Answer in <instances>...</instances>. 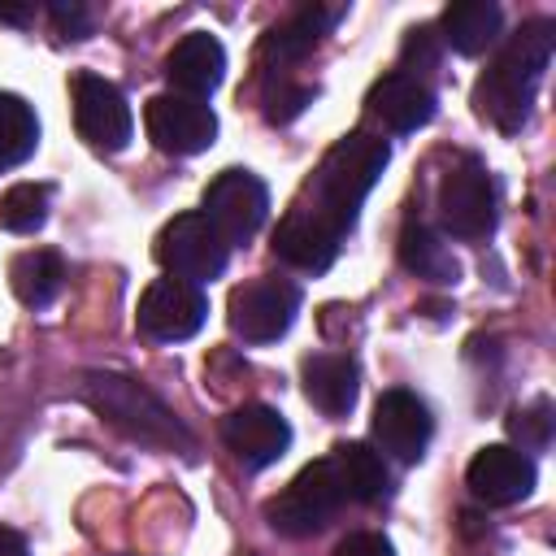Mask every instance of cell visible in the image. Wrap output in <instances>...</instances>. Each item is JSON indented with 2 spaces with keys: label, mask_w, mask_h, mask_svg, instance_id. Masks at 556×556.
I'll use <instances>...</instances> for the list:
<instances>
[{
  "label": "cell",
  "mask_w": 556,
  "mask_h": 556,
  "mask_svg": "<svg viewBox=\"0 0 556 556\" xmlns=\"http://www.w3.org/2000/svg\"><path fill=\"white\" fill-rule=\"evenodd\" d=\"M552 22L547 17H534L526 22L517 35H508V43L500 48V56L482 70V78L473 83V104L478 113L504 130V135H517L530 117V104H534V87L552 61Z\"/></svg>",
  "instance_id": "obj_1"
},
{
  "label": "cell",
  "mask_w": 556,
  "mask_h": 556,
  "mask_svg": "<svg viewBox=\"0 0 556 556\" xmlns=\"http://www.w3.org/2000/svg\"><path fill=\"white\" fill-rule=\"evenodd\" d=\"M387 161H391L387 139H378L369 130H352L321 156V165L308 182V204H300V208L313 213L317 222H326L334 235H348L356 226L365 195L374 191L378 174L387 169Z\"/></svg>",
  "instance_id": "obj_2"
},
{
  "label": "cell",
  "mask_w": 556,
  "mask_h": 556,
  "mask_svg": "<svg viewBox=\"0 0 556 556\" xmlns=\"http://www.w3.org/2000/svg\"><path fill=\"white\" fill-rule=\"evenodd\" d=\"M78 395L100 413V421H109L130 443L161 447V452L191 447V430L174 417V408L156 391H148L143 382H135L126 374H87L78 382Z\"/></svg>",
  "instance_id": "obj_3"
},
{
  "label": "cell",
  "mask_w": 556,
  "mask_h": 556,
  "mask_svg": "<svg viewBox=\"0 0 556 556\" xmlns=\"http://www.w3.org/2000/svg\"><path fill=\"white\" fill-rule=\"evenodd\" d=\"M348 504V486L339 478L334 456H321L313 465H304L269 504H265V521L287 534V539H308L317 534L339 508Z\"/></svg>",
  "instance_id": "obj_4"
},
{
  "label": "cell",
  "mask_w": 556,
  "mask_h": 556,
  "mask_svg": "<svg viewBox=\"0 0 556 556\" xmlns=\"http://www.w3.org/2000/svg\"><path fill=\"white\" fill-rule=\"evenodd\" d=\"M500 200L491 169L478 156H460L443 178H439V222L452 239H486L495 230Z\"/></svg>",
  "instance_id": "obj_5"
},
{
  "label": "cell",
  "mask_w": 556,
  "mask_h": 556,
  "mask_svg": "<svg viewBox=\"0 0 556 556\" xmlns=\"http://www.w3.org/2000/svg\"><path fill=\"white\" fill-rule=\"evenodd\" d=\"M156 261L169 269V278H182V282H195L200 287V282H213V278L226 274L230 248L208 226L204 213H178L156 235Z\"/></svg>",
  "instance_id": "obj_6"
},
{
  "label": "cell",
  "mask_w": 556,
  "mask_h": 556,
  "mask_svg": "<svg viewBox=\"0 0 556 556\" xmlns=\"http://www.w3.org/2000/svg\"><path fill=\"white\" fill-rule=\"evenodd\" d=\"M208 226L230 243H248L269 217V187L252 169H222L200 200Z\"/></svg>",
  "instance_id": "obj_7"
},
{
  "label": "cell",
  "mask_w": 556,
  "mask_h": 556,
  "mask_svg": "<svg viewBox=\"0 0 556 556\" xmlns=\"http://www.w3.org/2000/svg\"><path fill=\"white\" fill-rule=\"evenodd\" d=\"M70 104H74V126H78V135H83L91 148H100V152H122V148L130 143L135 117H130L126 96H122L109 78H100V74H91V70H78V74L70 78Z\"/></svg>",
  "instance_id": "obj_8"
},
{
  "label": "cell",
  "mask_w": 556,
  "mask_h": 556,
  "mask_svg": "<svg viewBox=\"0 0 556 556\" xmlns=\"http://www.w3.org/2000/svg\"><path fill=\"white\" fill-rule=\"evenodd\" d=\"M204 317H208V295L195 282L165 274V278H152L143 287L135 326L152 343H182L204 326Z\"/></svg>",
  "instance_id": "obj_9"
},
{
  "label": "cell",
  "mask_w": 556,
  "mask_h": 556,
  "mask_svg": "<svg viewBox=\"0 0 556 556\" xmlns=\"http://www.w3.org/2000/svg\"><path fill=\"white\" fill-rule=\"evenodd\" d=\"M300 313V287L287 278H252L230 291V330L243 343H274Z\"/></svg>",
  "instance_id": "obj_10"
},
{
  "label": "cell",
  "mask_w": 556,
  "mask_h": 556,
  "mask_svg": "<svg viewBox=\"0 0 556 556\" xmlns=\"http://www.w3.org/2000/svg\"><path fill=\"white\" fill-rule=\"evenodd\" d=\"M143 130L148 139L169 152V156H195L204 148H213L217 139V117L204 100L178 96V91H161L143 104Z\"/></svg>",
  "instance_id": "obj_11"
},
{
  "label": "cell",
  "mask_w": 556,
  "mask_h": 556,
  "mask_svg": "<svg viewBox=\"0 0 556 556\" xmlns=\"http://www.w3.org/2000/svg\"><path fill=\"white\" fill-rule=\"evenodd\" d=\"M369 426H374V443H378L387 456H395L400 465L421 460V456H426V443H430V434H434L430 408H426L413 391H404V387H391V391L378 395Z\"/></svg>",
  "instance_id": "obj_12"
},
{
  "label": "cell",
  "mask_w": 556,
  "mask_h": 556,
  "mask_svg": "<svg viewBox=\"0 0 556 556\" xmlns=\"http://www.w3.org/2000/svg\"><path fill=\"white\" fill-rule=\"evenodd\" d=\"M222 443L243 469H265L291 447V426L269 404H243L222 417Z\"/></svg>",
  "instance_id": "obj_13"
},
{
  "label": "cell",
  "mask_w": 556,
  "mask_h": 556,
  "mask_svg": "<svg viewBox=\"0 0 556 556\" xmlns=\"http://www.w3.org/2000/svg\"><path fill=\"white\" fill-rule=\"evenodd\" d=\"M534 460L521 452V447H508V443H491V447H482L473 460H469V469H465V482H469V491L482 500V504H491V508H508V504H517V500H526L530 491H534Z\"/></svg>",
  "instance_id": "obj_14"
},
{
  "label": "cell",
  "mask_w": 556,
  "mask_h": 556,
  "mask_svg": "<svg viewBox=\"0 0 556 556\" xmlns=\"http://www.w3.org/2000/svg\"><path fill=\"white\" fill-rule=\"evenodd\" d=\"M165 78L174 83L178 96H191V100H204L222 87L226 78V48L217 43V35L208 30H191L182 35L169 56H165Z\"/></svg>",
  "instance_id": "obj_15"
},
{
  "label": "cell",
  "mask_w": 556,
  "mask_h": 556,
  "mask_svg": "<svg viewBox=\"0 0 556 556\" xmlns=\"http://www.w3.org/2000/svg\"><path fill=\"white\" fill-rule=\"evenodd\" d=\"M339 243H343V235H334L326 222H317L304 208L287 213L274 230V256L304 274H326L339 256Z\"/></svg>",
  "instance_id": "obj_16"
},
{
  "label": "cell",
  "mask_w": 556,
  "mask_h": 556,
  "mask_svg": "<svg viewBox=\"0 0 556 556\" xmlns=\"http://www.w3.org/2000/svg\"><path fill=\"white\" fill-rule=\"evenodd\" d=\"M369 113L387 130L408 135V130H421L434 117V91L413 74H387L369 91Z\"/></svg>",
  "instance_id": "obj_17"
},
{
  "label": "cell",
  "mask_w": 556,
  "mask_h": 556,
  "mask_svg": "<svg viewBox=\"0 0 556 556\" xmlns=\"http://www.w3.org/2000/svg\"><path fill=\"white\" fill-rule=\"evenodd\" d=\"M304 395L326 413V417H343L352 413L356 404V391H361V374H356V361L352 356H339V352H317V356H304Z\"/></svg>",
  "instance_id": "obj_18"
},
{
  "label": "cell",
  "mask_w": 556,
  "mask_h": 556,
  "mask_svg": "<svg viewBox=\"0 0 556 556\" xmlns=\"http://www.w3.org/2000/svg\"><path fill=\"white\" fill-rule=\"evenodd\" d=\"M500 26H504L500 4H491V0H456V4L443 9V22H439L443 35L439 39L460 56H478L500 39Z\"/></svg>",
  "instance_id": "obj_19"
},
{
  "label": "cell",
  "mask_w": 556,
  "mask_h": 556,
  "mask_svg": "<svg viewBox=\"0 0 556 556\" xmlns=\"http://www.w3.org/2000/svg\"><path fill=\"white\" fill-rule=\"evenodd\" d=\"M343 17V9H326V4H300L291 17H282L269 35H265V56L278 61H300L304 52H313L321 43V35Z\"/></svg>",
  "instance_id": "obj_20"
},
{
  "label": "cell",
  "mask_w": 556,
  "mask_h": 556,
  "mask_svg": "<svg viewBox=\"0 0 556 556\" xmlns=\"http://www.w3.org/2000/svg\"><path fill=\"white\" fill-rule=\"evenodd\" d=\"M65 282V261L52 252V248H30V252H17L13 265H9V287L13 295L26 304V308H48L56 300Z\"/></svg>",
  "instance_id": "obj_21"
},
{
  "label": "cell",
  "mask_w": 556,
  "mask_h": 556,
  "mask_svg": "<svg viewBox=\"0 0 556 556\" xmlns=\"http://www.w3.org/2000/svg\"><path fill=\"white\" fill-rule=\"evenodd\" d=\"M400 261L408 274L426 278V282H456L460 265L456 256L447 252V243L426 226V222H408L404 235H400Z\"/></svg>",
  "instance_id": "obj_22"
},
{
  "label": "cell",
  "mask_w": 556,
  "mask_h": 556,
  "mask_svg": "<svg viewBox=\"0 0 556 556\" xmlns=\"http://www.w3.org/2000/svg\"><path fill=\"white\" fill-rule=\"evenodd\" d=\"M334 465H339V478L348 486V500H356V504H378L391 491V473L369 443H339Z\"/></svg>",
  "instance_id": "obj_23"
},
{
  "label": "cell",
  "mask_w": 556,
  "mask_h": 556,
  "mask_svg": "<svg viewBox=\"0 0 556 556\" xmlns=\"http://www.w3.org/2000/svg\"><path fill=\"white\" fill-rule=\"evenodd\" d=\"M35 148H39V117H35V109L22 96L0 91V169L22 165Z\"/></svg>",
  "instance_id": "obj_24"
},
{
  "label": "cell",
  "mask_w": 556,
  "mask_h": 556,
  "mask_svg": "<svg viewBox=\"0 0 556 556\" xmlns=\"http://www.w3.org/2000/svg\"><path fill=\"white\" fill-rule=\"evenodd\" d=\"M48 200L52 191L43 182H13L0 195V226L13 235H35L48 222Z\"/></svg>",
  "instance_id": "obj_25"
},
{
  "label": "cell",
  "mask_w": 556,
  "mask_h": 556,
  "mask_svg": "<svg viewBox=\"0 0 556 556\" xmlns=\"http://www.w3.org/2000/svg\"><path fill=\"white\" fill-rule=\"evenodd\" d=\"M552 426H556V417H552V400H530V404H521L513 417H508V434L521 443V447H547L552 443Z\"/></svg>",
  "instance_id": "obj_26"
},
{
  "label": "cell",
  "mask_w": 556,
  "mask_h": 556,
  "mask_svg": "<svg viewBox=\"0 0 556 556\" xmlns=\"http://www.w3.org/2000/svg\"><path fill=\"white\" fill-rule=\"evenodd\" d=\"M304 104H313V87H282L278 96H269L265 117L269 122H291L295 113H304Z\"/></svg>",
  "instance_id": "obj_27"
},
{
  "label": "cell",
  "mask_w": 556,
  "mask_h": 556,
  "mask_svg": "<svg viewBox=\"0 0 556 556\" xmlns=\"http://www.w3.org/2000/svg\"><path fill=\"white\" fill-rule=\"evenodd\" d=\"M48 13H52V22H56V30L61 35H70V39H83L87 30H91V13L83 9V4H48Z\"/></svg>",
  "instance_id": "obj_28"
},
{
  "label": "cell",
  "mask_w": 556,
  "mask_h": 556,
  "mask_svg": "<svg viewBox=\"0 0 556 556\" xmlns=\"http://www.w3.org/2000/svg\"><path fill=\"white\" fill-rule=\"evenodd\" d=\"M334 556H395V547H391L382 534L361 530V534H348V539L334 547Z\"/></svg>",
  "instance_id": "obj_29"
},
{
  "label": "cell",
  "mask_w": 556,
  "mask_h": 556,
  "mask_svg": "<svg viewBox=\"0 0 556 556\" xmlns=\"http://www.w3.org/2000/svg\"><path fill=\"white\" fill-rule=\"evenodd\" d=\"M434 30L430 26H417L408 30V43H404V61H417V65H434Z\"/></svg>",
  "instance_id": "obj_30"
},
{
  "label": "cell",
  "mask_w": 556,
  "mask_h": 556,
  "mask_svg": "<svg viewBox=\"0 0 556 556\" xmlns=\"http://www.w3.org/2000/svg\"><path fill=\"white\" fill-rule=\"evenodd\" d=\"M0 556H30L26 552V539L17 530H9V526H0Z\"/></svg>",
  "instance_id": "obj_31"
},
{
  "label": "cell",
  "mask_w": 556,
  "mask_h": 556,
  "mask_svg": "<svg viewBox=\"0 0 556 556\" xmlns=\"http://www.w3.org/2000/svg\"><path fill=\"white\" fill-rule=\"evenodd\" d=\"M30 4H22V9H13V4H0V22H30Z\"/></svg>",
  "instance_id": "obj_32"
}]
</instances>
